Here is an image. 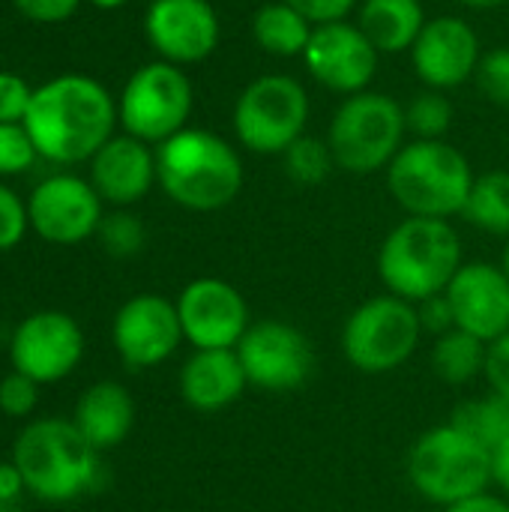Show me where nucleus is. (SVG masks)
<instances>
[{
  "label": "nucleus",
  "instance_id": "obj_1",
  "mask_svg": "<svg viewBox=\"0 0 509 512\" xmlns=\"http://www.w3.org/2000/svg\"><path fill=\"white\" fill-rule=\"evenodd\" d=\"M117 117L111 93L99 81L63 75L33 90L24 129L39 156L69 165L93 159L111 141Z\"/></svg>",
  "mask_w": 509,
  "mask_h": 512
},
{
  "label": "nucleus",
  "instance_id": "obj_2",
  "mask_svg": "<svg viewBox=\"0 0 509 512\" xmlns=\"http://www.w3.org/2000/svg\"><path fill=\"white\" fill-rule=\"evenodd\" d=\"M156 180L165 195L195 213L228 207L246 180L240 153L207 129H180L159 144Z\"/></svg>",
  "mask_w": 509,
  "mask_h": 512
},
{
  "label": "nucleus",
  "instance_id": "obj_3",
  "mask_svg": "<svg viewBox=\"0 0 509 512\" xmlns=\"http://www.w3.org/2000/svg\"><path fill=\"white\" fill-rule=\"evenodd\" d=\"M462 267V240L450 219L408 216L378 249V276L387 294L423 303L447 291Z\"/></svg>",
  "mask_w": 509,
  "mask_h": 512
},
{
  "label": "nucleus",
  "instance_id": "obj_4",
  "mask_svg": "<svg viewBox=\"0 0 509 512\" xmlns=\"http://www.w3.org/2000/svg\"><path fill=\"white\" fill-rule=\"evenodd\" d=\"M387 186L408 216L450 219L465 210L474 171L468 156L444 138H417L387 165Z\"/></svg>",
  "mask_w": 509,
  "mask_h": 512
},
{
  "label": "nucleus",
  "instance_id": "obj_5",
  "mask_svg": "<svg viewBox=\"0 0 509 512\" xmlns=\"http://www.w3.org/2000/svg\"><path fill=\"white\" fill-rule=\"evenodd\" d=\"M99 450L72 420H36L15 441V468L24 489L42 501H72L96 483Z\"/></svg>",
  "mask_w": 509,
  "mask_h": 512
},
{
  "label": "nucleus",
  "instance_id": "obj_6",
  "mask_svg": "<svg viewBox=\"0 0 509 512\" xmlns=\"http://www.w3.org/2000/svg\"><path fill=\"white\" fill-rule=\"evenodd\" d=\"M408 480L426 501L450 507L492 486V453L447 423L417 438L408 453Z\"/></svg>",
  "mask_w": 509,
  "mask_h": 512
},
{
  "label": "nucleus",
  "instance_id": "obj_7",
  "mask_svg": "<svg viewBox=\"0 0 509 512\" xmlns=\"http://www.w3.org/2000/svg\"><path fill=\"white\" fill-rule=\"evenodd\" d=\"M405 132V108L387 93L363 90L345 96L336 108L327 129V144L342 171L375 174L405 147Z\"/></svg>",
  "mask_w": 509,
  "mask_h": 512
},
{
  "label": "nucleus",
  "instance_id": "obj_8",
  "mask_svg": "<svg viewBox=\"0 0 509 512\" xmlns=\"http://www.w3.org/2000/svg\"><path fill=\"white\" fill-rule=\"evenodd\" d=\"M423 336L417 303L381 294L360 303L342 327L345 360L363 375H387L411 360Z\"/></svg>",
  "mask_w": 509,
  "mask_h": 512
},
{
  "label": "nucleus",
  "instance_id": "obj_9",
  "mask_svg": "<svg viewBox=\"0 0 509 512\" xmlns=\"http://www.w3.org/2000/svg\"><path fill=\"white\" fill-rule=\"evenodd\" d=\"M309 93L291 75L255 78L234 105V135L252 153L282 156L306 135Z\"/></svg>",
  "mask_w": 509,
  "mask_h": 512
},
{
  "label": "nucleus",
  "instance_id": "obj_10",
  "mask_svg": "<svg viewBox=\"0 0 509 512\" xmlns=\"http://www.w3.org/2000/svg\"><path fill=\"white\" fill-rule=\"evenodd\" d=\"M195 93L186 72L168 60L141 66L123 87L120 96V123L138 141H168L192 114Z\"/></svg>",
  "mask_w": 509,
  "mask_h": 512
},
{
  "label": "nucleus",
  "instance_id": "obj_11",
  "mask_svg": "<svg viewBox=\"0 0 509 512\" xmlns=\"http://www.w3.org/2000/svg\"><path fill=\"white\" fill-rule=\"evenodd\" d=\"M246 381L267 393L300 390L315 369V354L303 330L285 321H255L234 348Z\"/></svg>",
  "mask_w": 509,
  "mask_h": 512
},
{
  "label": "nucleus",
  "instance_id": "obj_12",
  "mask_svg": "<svg viewBox=\"0 0 509 512\" xmlns=\"http://www.w3.org/2000/svg\"><path fill=\"white\" fill-rule=\"evenodd\" d=\"M177 315L183 339H189L195 351L237 348L252 324L243 294L231 282L213 276H201L183 288L177 297Z\"/></svg>",
  "mask_w": 509,
  "mask_h": 512
},
{
  "label": "nucleus",
  "instance_id": "obj_13",
  "mask_svg": "<svg viewBox=\"0 0 509 512\" xmlns=\"http://www.w3.org/2000/svg\"><path fill=\"white\" fill-rule=\"evenodd\" d=\"M378 57L381 51L369 42L360 24L351 21L318 24L303 51L309 75L321 87L345 96L369 90L378 69Z\"/></svg>",
  "mask_w": 509,
  "mask_h": 512
},
{
  "label": "nucleus",
  "instance_id": "obj_14",
  "mask_svg": "<svg viewBox=\"0 0 509 512\" xmlns=\"http://www.w3.org/2000/svg\"><path fill=\"white\" fill-rule=\"evenodd\" d=\"M84 354V333L66 312H36L24 318L12 336V369L36 384L66 378Z\"/></svg>",
  "mask_w": 509,
  "mask_h": 512
},
{
  "label": "nucleus",
  "instance_id": "obj_15",
  "mask_svg": "<svg viewBox=\"0 0 509 512\" xmlns=\"http://www.w3.org/2000/svg\"><path fill=\"white\" fill-rule=\"evenodd\" d=\"M111 339L129 369H150L165 363L183 339L177 303L159 294H135L114 315Z\"/></svg>",
  "mask_w": 509,
  "mask_h": 512
},
{
  "label": "nucleus",
  "instance_id": "obj_16",
  "mask_svg": "<svg viewBox=\"0 0 509 512\" xmlns=\"http://www.w3.org/2000/svg\"><path fill=\"white\" fill-rule=\"evenodd\" d=\"M27 219L42 240L72 246L99 231L102 198L93 189V183H84L81 177H48L33 189Z\"/></svg>",
  "mask_w": 509,
  "mask_h": 512
},
{
  "label": "nucleus",
  "instance_id": "obj_17",
  "mask_svg": "<svg viewBox=\"0 0 509 512\" xmlns=\"http://www.w3.org/2000/svg\"><path fill=\"white\" fill-rule=\"evenodd\" d=\"M144 33L168 63L186 66L216 51L222 27L210 0H153L144 15Z\"/></svg>",
  "mask_w": 509,
  "mask_h": 512
},
{
  "label": "nucleus",
  "instance_id": "obj_18",
  "mask_svg": "<svg viewBox=\"0 0 509 512\" xmlns=\"http://www.w3.org/2000/svg\"><path fill=\"white\" fill-rule=\"evenodd\" d=\"M480 57L483 51H480L477 30L456 15H441L426 21L423 33L411 48V60L420 81L429 90H441V93L477 75Z\"/></svg>",
  "mask_w": 509,
  "mask_h": 512
},
{
  "label": "nucleus",
  "instance_id": "obj_19",
  "mask_svg": "<svg viewBox=\"0 0 509 512\" xmlns=\"http://www.w3.org/2000/svg\"><path fill=\"white\" fill-rule=\"evenodd\" d=\"M456 330H465L486 345L509 333V279L495 264H462L447 285Z\"/></svg>",
  "mask_w": 509,
  "mask_h": 512
},
{
  "label": "nucleus",
  "instance_id": "obj_20",
  "mask_svg": "<svg viewBox=\"0 0 509 512\" xmlns=\"http://www.w3.org/2000/svg\"><path fill=\"white\" fill-rule=\"evenodd\" d=\"M90 174H93V189L99 192L102 201L126 207L150 192L156 180V156L144 141L132 135H120L111 138L93 156Z\"/></svg>",
  "mask_w": 509,
  "mask_h": 512
},
{
  "label": "nucleus",
  "instance_id": "obj_21",
  "mask_svg": "<svg viewBox=\"0 0 509 512\" xmlns=\"http://www.w3.org/2000/svg\"><path fill=\"white\" fill-rule=\"evenodd\" d=\"M249 387L234 348L195 351L180 372V396L192 411L216 414L231 408Z\"/></svg>",
  "mask_w": 509,
  "mask_h": 512
},
{
  "label": "nucleus",
  "instance_id": "obj_22",
  "mask_svg": "<svg viewBox=\"0 0 509 512\" xmlns=\"http://www.w3.org/2000/svg\"><path fill=\"white\" fill-rule=\"evenodd\" d=\"M72 423L96 450H111V447L123 444L126 435L132 432L135 402L123 384L99 381L87 393H81Z\"/></svg>",
  "mask_w": 509,
  "mask_h": 512
},
{
  "label": "nucleus",
  "instance_id": "obj_23",
  "mask_svg": "<svg viewBox=\"0 0 509 512\" xmlns=\"http://www.w3.org/2000/svg\"><path fill=\"white\" fill-rule=\"evenodd\" d=\"M357 24L381 54H402L423 33L426 9L420 0H363Z\"/></svg>",
  "mask_w": 509,
  "mask_h": 512
},
{
  "label": "nucleus",
  "instance_id": "obj_24",
  "mask_svg": "<svg viewBox=\"0 0 509 512\" xmlns=\"http://www.w3.org/2000/svg\"><path fill=\"white\" fill-rule=\"evenodd\" d=\"M312 33H315V24L309 18H303L285 0L264 3L252 18V36H255L258 48H264L267 54H276V57H303Z\"/></svg>",
  "mask_w": 509,
  "mask_h": 512
},
{
  "label": "nucleus",
  "instance_id": "obj_25",
  "mask_svg": "<svg viewBox=\"0 0 509 512\" xmlns=\"http://www.w3.org/2000/svg\"><path fill=\"white\" fill-rule=\"evenodd\" d=\"M462 216L474 228L509 240V171H486L483 177H474Z\"/></svg>",
  "mask_w": 509,
  "mask_h": 512
},
{
  "label": "nucleus",
  "instance_id": "obj_26",
  "mask_svg": "<svg viewBox=\"0 0 509 512\" xmlns=\"http://www.w3.org/2000/svg\"><path fill=\"white\" fill-rule=\"evenodd\" d=\"M486 342L465 333V330H450L438 336L432 348V369L441 381L447 384H468L486 369Z\"/></svg>",
  "mask_w": 509,
  "mask_h": 512
},
{
  "label": "nucleus",
  "instance_id": "obj_27",
  "mask_svg": "<svg viewBox=\"0 0 509 512\" xmlns=\"http://www.w3.org/2000/svg\"><path fill=\"white\" fill-rule=\"evenodd\" d=\"M450 423L459 426L462 432H468L489 453H495V450L509 444V399L492 393V396H483V399L462 402L453 411Z\"/></svg>",
  "mask_w": 509,
  "mask_h": 512
},
{
  "label": "nucleus",
  "instance_id": "obj_28",
  "mask_svg": "<svg viewBox=\"0 0 509 512\" xmlns=\"http://www.w3.org/2000/svg\"><path fill=\"white\" fill-rule=\"evenodd\" d=\"M285 171L294 183L300 186H318L330 177V171L336 168L333 150L327 144V138H315V135H300L285 153Z\"/></svg>",
  "mask_w": 509,
  "mask_h": 512
},
{
  "label": "nucleus",
  "instance_id": "obj_29",
  "mask_svg": "<svg viewBox=\"0 0 509 512\" xmlns=\"http://www.w3.org/2000/svg\"><path fill=\"white\" fill-rule=\"evenodd\" d=\"M405 123H408V132H414L417 138L438 141L453 126V105L441 90H423L405 108Z\"/></svg>",
  "mask_w": 509,
  "mask_h": 512
},
{
  "label": "nucleus",
  "instance_id": "obj_30",
  "mask_svg": "<svg viewBox=\"0 0 509 512\" xmlns=\"http://www.w3.org/2000/svg\"><path fill=\"white\" fill-rule=\"evenodd\" d=\"M99 240L114 258H129L144 246V225L132 213H111L99 222Z\"/></svg>",
  "mask_w": 509,
  "mask_h": 512
},
{
  "label": "nucleus",
  "instance_id": "obj_31",
  "mask_svg": "<svg viewBox=\"0 0 509 512\" xmlns=\"http://www.w3.org/2000/svg\"><path fill=\"white\" fill-rule=\"evenodd\" d=\"M30 132L18 123H0V174H21L36 159Z\"/></svg>",
  "mask_w": 509,
  "mask_h": 512
},
{
  "label": "nucleus",
  "instance_id": "obj_32",
  "mask_svg": "<svg viewBox=\"0 0 509 512\" xmlns=\"http://www.w3.org/2000/svg\"><path fill=\"white\" fill-rule=\"evenodd\" d=\"M477 84L486 99L509 105V48H492L480 57L477 66Z\"/></svg>",
  "mask_w": 509,
  "mask_h": 512
},
{
  "label": "nucleus",
  "instance_id": "obj_33",
  "mask_svg": "<svg viewBox=\"0 0 509 512\" xmlns=\"http://www.w3.org/2000/svg\"><path fill=\"white\" fill-rule=\"evenodd\" d=\"M39 387L33 378L21 375V372H9L3 381H0V411L9 414V417H27L33 414L36 402H39Z\"/></svg>",
  "mask_w": 509,
  "mask_h": 512
},
{
  "label": "nucleus",
  "instance_id": "obj_34",
  "mask_svg": "<svg viewBox=\"0 0 509 512\" xmlns=\"http://www.w3.org/2000/svg\"><path fill=\"white\" fill-rule=\"evenodd\" d=\"M30 219H27V207L18 201V195L6 186H0V252L12 249L24 231H27Z\"/></svg>",
  "mask_w": 509,
  "mask_h": 512
},
{
  "label": "nucleus",
  "instance_id": "obj_35",
  "mask_svg": "<svg viewBox=\"0 0 509 512\" xmlns=\"http://www.w3.org/2000/svg\"><path fill=\"white\" fill-rule=\"evenodd\" d=\"M30 99H33V90L21 78L0 72V123H18V120L24 123Z\"/></svg>",
  "mask_w": 509,
  "mask_h": 512
},
{
  "label": "nucleus",
  "instance_id": "obj_36",
  "mask_svg": "<svg viewBox=\"0 0 509 512\" xmlns=\"http://www.w3.org/2000/svg\"><path fill=\"white\" fill-rule=\"evenodd\" d=\"M483 375H486L492 393L509 399V333L507 336H501V339H495V342H489Z\"/></svg>",
  "mask_w": 509,
  "mask_h": 512
},
{
  "label": "nucleus",
  "instance_id": "obj_37",
  "mask_svg": "<svg viewBox=\"0 0 509 512\" xmlns=\"http://www.w3.org/2000/svg\"><path fill=\"white\" fill-rule=\"evenodd\" d=\"M417 315H420L423 333L444 336V333L456 330V318H453V306H450L447 294H438V297H429V300L417 303Z\"/></svg>",
  "mask_w": 509,
  "mask_h": 512
},
{
  "label": "nucleus",
  "instance_id": "obj_38",
  "mask_svg": "<svg viewBox=\"0 0 509 512\" xmlns=\"http://www.w3.org/2000/svg\"><path fill=\"white\" fill-rule=\"evenodd\" d=\"M288 6H294L303 18H309L315 27L318 24H333V21H345L348 12L357 6V0H285Z\"/></svg>",
  "mask_w": 509,
  "mask_h": 512
},
{
  "label": "nucleus",
  "instance_id": "obj_39",
  "mask_svg": "<svg viewBox=\"0 0 509 512\" xmlns=\"http://www.w3.org/2000/svg\"><path fill=\"white\" fill-rule=\"evenodd\" d=\"M81 0H15V6L21 9V15H27L30 21H42V24H54L69 18L78 9Z\"/></svg>",
  "mask_w": 509,
  "mask_h": 512
},
{
  "label": "nucleus",
  "instance_id": "obj_40",
  "mask_svg": "<svg viewBox=\"0 0 509 512\" xmlns=\"http://www.w3.org/2000/svg\"><path fill=\"white\" fill-rule=\"evenodd\" d=\"M444 512H509V501L501 495H489V492H480L474 498H465L459 504H450L444 507Z\"/></svg>",
  "mask_w": 509,
  "mask_h": 512
},
{
  "label": "nucleus",
  "instance_id": "obj_41",
  "mask_svg": "<svg viewBox=\"0 0 509 512\" xmlns=\"http://www.w3.org/2000/svg\"><path fill=\"white\" fill-rule=\"evenodd\" d=\"M24 489V480H21V471L15 468V462L9 465H0V501H12L18 498Z\"/></svg>",
  "mask_w": 509,
  "mask_h": 512
},
{
  "label": "nucleus",
  "instance_id": "obj_42",
  "mask_svg": "<svg viewBox=\"0 0 509 512\" xmlns=\"http://www.w3.org/2000/svg\"><path fill=\"white\" fill-rule=\"evenodd\" d=\"M492 483L509 498V444L492 453Z\"/></svg>",
  "mask_w": 509,
  "mask_h": 512
},
{
  "label": "nucleus",
  "instance_id": "obj_43",
  "mask_svg": "<svg viewBox=\"0 0 509 512\" xmlns=\"http://www.w3.org/2000/svg\"><path fill=\"white\" fill-rule=\"evenodd\" d=\"M462 6H471V9H498V6H504L509 0H459Z\"/></svg>",
  "mask_w": 509,
  "mask_h": 512
},
{
  "label": "nucleus",
  "instance_id": "obj_44",
  "mask_svg": "<svg viewBox=\"0 0 509 512\" xmlns=\"http://www.w3.org/2000/svg\"><path fill=\"white\" fill-rule=\"evenodd\" d=\"M93 6H99V9H117V6H123V3H129V0H90Z\"/></svg>",
  "mask_w": 509,
  "mask_h": 512
},
{
  "label": "nucleus",
  "instance_id": "obj_45",
  "mask_svg": "<svg viewBox=\"0 0 509 512\" xmlns=\"http://www.w3.org/2000/svg\"><path fill=\"white\" fill-rule=\"evenodd\" d=\"M501 267H504V273H507V279H509V240H507V249H504V261H501Z\"/></svg>",
  "mask_w": 509,
  "mask_h": 512
}]
</instances>
